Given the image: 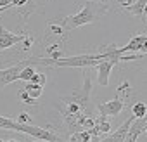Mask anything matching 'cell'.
<instances>
[{"label": "cell", "instance_id": "ba28073f", "mask_svg": "<svg viewBox=\"0 0 147 142\" xmlns=\"http://www.w3.org/2000/svg\"><path fill=\"white\" fill-rule=\"evenodd\" d=\"M145 37H147V33L133 35V37L130 38V42H128L125 47H119V49H118L119 54H126V52L135 54V52H140V49H142V45H144V42H145Z\"/></svg>", "mask_w": 147, "mask_h": 142}, {"label": "cell", "instance_id": "7c38bea8", "mask_svg": "<svg viewBox=\"0 0 147 142\" xmlns=\"http://www.w3.org/2000/svg\"><path fill=\"white\" fill-rule=\"evenodd\" d=\"M24 90L38 101V97L43 94V85H38V83H33V82H24Z\"/></svg>", "mask_w": 147, "mask_h": 142}, {"label": "cell", "instance_id": "44dd1931", "mask_svg": "<svg viewBox=\"0 0 147 142\" xmlns=\"http://www.w3.org/2000/svg\"><path fill=\"white\" fill-rule=\"evenodd\" d=\"M144 133H145V135H147V126H145V128H144Z\"/></svg>", "mask_w": 147, "mask_h": 142}, {"label": "cell", "instance_id": "6da1fadb", "mask_svg": "<svg viewBox=\"0 0 147 142\" xmlns=\"http://www.w3.org/2000/svg\"><path fill=\"white\" fill-rule=\"evenodd\" d=\"M109 11V4L106 0H87V2L82 5V9L71 16H66L61 21V24L64 26L66 31H71L75 28L85 26V24H92L100 21Z\"/></svg>", "mask_w": 147, "mask_h": 142}, {"label": "cell", "instance_id": "5bb4252c", "mask_svg": "<svg viewBox=\"0 0 147 142\" xmlns=\"http://www.w3.org/2000/svg\"><path fill=\"white\" fill-rule=\"evenodd\" d=\"M131 114L135 118H144L147 116V104L145 102H135L131 106Z\"/></svg>", "mask_w": 147, "mask_h": 142}, {"label": "cell", "instance_id": "9c48e42d", "mask_svg": "<svg viewBox=\"0 0 147 142\" xmlns=\"http://www.w3.org/2000/svg\"><path fill=\"white\" fill-rule=\"evenodd\" d=\"M97 135H106L111 132V121H109V116L106 114H99L97 118H94V126Z\"/></svg>", "mask_w": 147, "mask_h": 142}, {"label": "cell", "instance_id": "3957f363", "mask_svg": "<svg viewBox=\"0 0 147 142\" xmlns=\"http://www.w3.org/2000/svg\"><path fill=\"white\" fill-rule=\"evenodd\" d=\"M123 109H125V99H123L121 95H118V94H116L114 99H111V101L102 102V104L97 106L99 114H106V116H109V118H111V116H118V114H121Z\"/></svg>", "mask_w": 147, "mask_h": 142}, {"label": "cell", "instance_id": "2e32d148", "mask_svg": "<svg viewBox=\"0 0 147 142\" xmlns=\"http://www.w3.org/2000/svg\"><path fill=\"white\" fill-rule=\"evenodd\" d=\"M16 121H19V123H35V120H33L28 113H24V111L16 116Z\"/></svg>", "mask_w": 147, "mask_h": 142}, {"label": "cell", "instance_id": "8992f818", "mask_svg": "<svg viewBox=\"0 0 147 142\" xmlns=\"http://www.w3.org/2000/svg\"><path fill=\"white\" fill-rule=\"evenodd\" d=\"M24 66V61L11 66V68H2L0 69V87H7L11 85L12 82H18L19 80V71L21 68Z\"/></svg>", "mask_w": 147, "mask_h": 142}, {"label": "cell", "instance_id": "52a82bcc", "mask_svg": "<svg viewBox=\"0 0 147 142\" xmlns=\"http://www.w3.org/2000/svg\"><path fill=\"white\" fill-rule=\"evenodd\" d=\"M24 38H26V35H16L0 24V50H7L21 42H24Z\"/></svg>", "mask_w": 147, "mask_h": 142}, {"label": "cell", "instance_id": "9a60e30c", "mask_svg": "<svg viewBox=\"0 0 147 142\" xmlns=\"http://www.w3.org/2000/svg\"><path fill=\"white\" fill-rule=\"evenodd\" d=\"M19 101H21L23 104H28V106H35V104H36V99H33V97L24 90V89H23V90H19Z\"/></svg>", "mask_w": 147, "mask_h": 142}, {"label": "cell", "instance_id": "277c9868", "mask_svg": "<svg viewBox=\"0 0 147 142\" xmlns=\"http://www.w3.org/2000/svg\"><path fill=\"white\" fill-rule=\"evenodd\" d=\"M118 62L114 61V59H102V61H99L94 68L97 69V83L100 85V87H107L109 85V76H111V71H113V68L116 66Z\"/></svg>", "mask_w": 147, "mask_h": 142}, {"label": "cell", "instance_id": "4fadbf2b", "mask_svg": "<svg viewBox=\"0 0 147 142\" xmlns=\"http://www.w3.org/2000/svg\"><path fill=\"white\" fill-rule=\"evenodd\" d=\"M36 73V69H35V66L33 64H26L24 62V66L21 68V71H19V80L21 82H30L31 78H33V75Z\"/></svg>", "mask_w": 147, "mask_h": 142}, {"label": "cell", "instance_id": "7402d4cb", "mask_svg": "<svg viewBox=\"0 0 147 142\" xmlns=\"http://www.w3.org/2000/svg\"><path fill=\"white\" fill-rule=\"evenodd\" d=\"M47 2H52V0H47Z\"/></svg>", "mask_w": 147, "mask_h": 142}, {"label": "cell", "instance_id": "5b68a950", "mask_svg": "<svg viewBox=\"0 0 147 142\" xmlns=\"http://www.w3.org/2000/svg\"><path fill=\"white\" fill-rule=\"evenodd\" d=\"M133 118H135L133 114H131L130 118H126L119 128H116L114 132H109V133L102 135V137H100V140H106V142H126V137H128V130H130V125H131Z\"/></svg>", "mask_w": 147, "mask_h": 142}, {"label": "cell", "instance_id": "d6986e66", "mask_svg": "<svg viewBox=\"0 0 147 142\" xmlns=\"http://www.w3.org/2000/svg\"><path fill=\"white\" fill-rule=\"evenodd\" d=\"M142 19H144V21H147V4H145V7H144V12H142Z\"/></svg>", "mask_w": 147, "mask_h": 142}, {"label": "cell", "instance_id": "7a4b0ae2", "mask_svg": "<svg viewBox=\"0 0 147 142\" xmlns=\"http://www.w3.org/2000/svg\"><path fill=\"white\" fill-rule=\"evenodd\" d=\"M0 128L2 130H11V132H18V133H24V135H30L33 139H38V140H45V142H57V140H61V137L55 132H50V130H45L42 126H36L35 123H19V121L5 118V116H0Z\"/></svg>", "mask_w": 147, "mask_h": 142}, {"label": "cell", "instance_id": "8fae6325", "mask_svg": "<svg viewBox=\"0 0 147 142\" xmlns=\"http://www.w3.org/2000/svg\"><path fill=\"white\" fill-rule=\"evenodd\" d=\"M145 4H147V0H137V2H131L128 7H125L131 16H135V18H142V12H144V7H145Z\"/></svg>", "mask_w": 147, "mask_h": 142}, {"label": "cell", "instance_id": "30bf717a", "mask_svg": "<svg viewBox=\"0 0 147 142\" xmlns=\"http://www.w3.org/2000/svg\"><path fill=\"white\" fill-rule=\"evenodd\" d=\"M45 52H47V57H50V59H61V57L64 55L62 40H61V42H52V43L45 49Z\"/></svg>", "mask_w": 147, "mask_h": 142}, {"label": "cell", "instance_id": "e0dca14e", "mask_svg": "<svg viewBox=\"0 0 147 142\" xmlns=\"http://www.w3.org/2000/svg\"><path fill=\"white\" fill-rule=\"evenodd\" d=\"M30 82L38 83V85H45V83H47V76H45L43 73H35V75H33V78H31Z\"/></svg>", "mask_w": 147, "mask_h": 142}, {"label": "cell", "instance_id": "ac0fdd59", "mask_svg": "<svg viewBox=\"0 0 147 142\" xmlns=\"http://www.w3.org/2000/svg\"><path fill=\"white\" fill-rule=\"evenodd\" d=\"M140 54H147V37H145V42H144V45H142V49H140Z\"/></svg>", "mask_w": 147, "mask_h": 142}, {"label": "cell", "instance_id": "ffe728a7", "mask_svg": "<svg viewBox=\"0 0 147 142\" xmlns=\"http://www.w3.org/2000/svg\"><path fill=\"white\" fill-rule=\"evenodd\" d=\"M11 7H0V14H2V12H5V11H9Z\"/></svg>", "mask_w": 147, "mask_h": 142}]
</instances>
